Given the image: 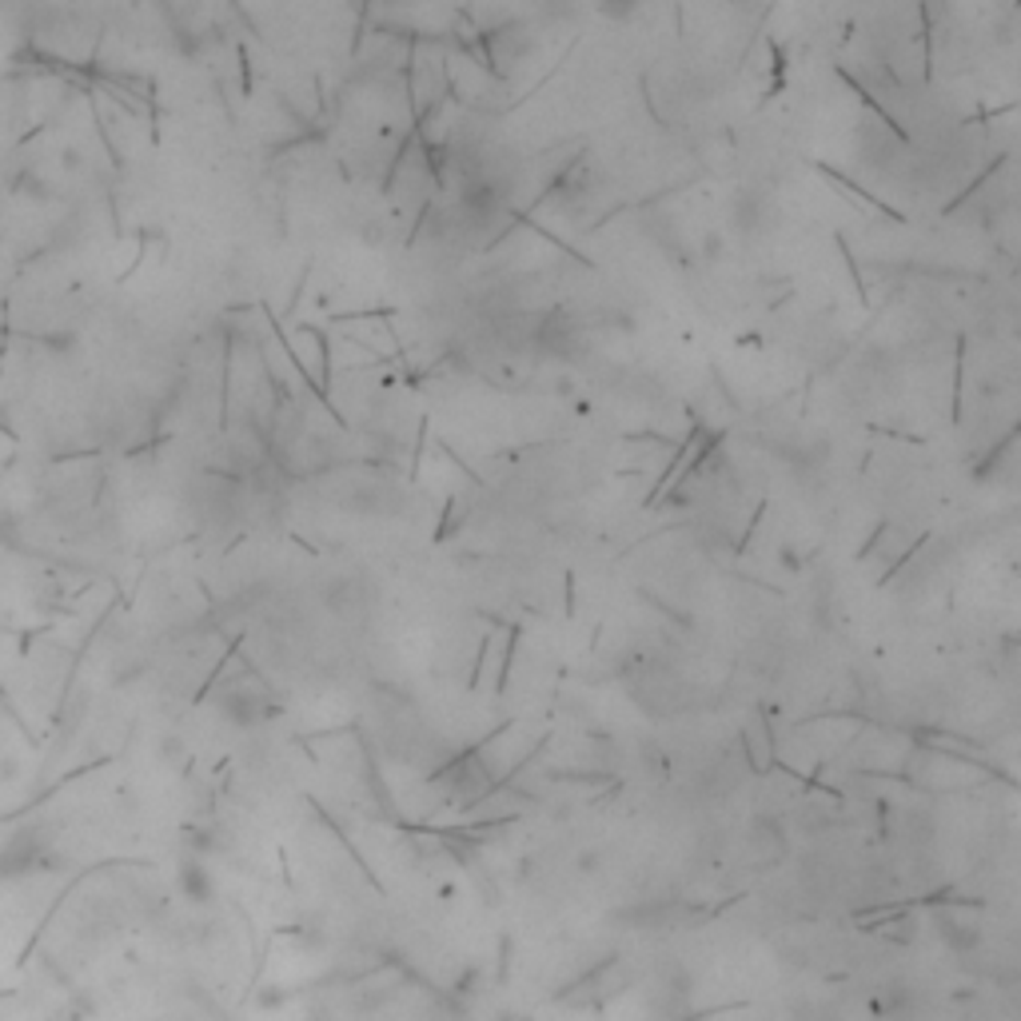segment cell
<instances>
[{"label": "cell", "mask_w": 1021, "mask_h": 1021, "mask_svg": "<svg viewBox=\"0 0 1021 1021\" xmlns=\"http://www.w3.org/2000/svg\"><path fill=\"white\" fill-rule=\"evenodd\" d=\"M180 886L188 889V898H196V901H204L212 894V878H208V870L200 866V862H184L180 866Z\"/></svg>", "instance_id": "1"}]
</instances>
